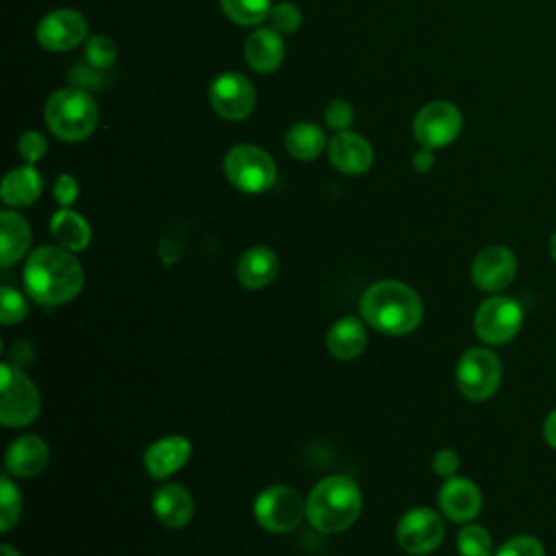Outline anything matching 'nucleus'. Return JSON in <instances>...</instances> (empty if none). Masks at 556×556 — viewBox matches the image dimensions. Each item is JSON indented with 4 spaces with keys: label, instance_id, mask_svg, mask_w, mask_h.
I'll return each mask as SVG.
<instances>
[{
    "label": "nucleus",
    "instance_id": "obj_1",
    "mask_svg": "<svg viewBox=\"0 0 556 556\" xmlns=\"http://www.w3.org/2000/svg\"><path fill=\"white\" fill-rule=\"evenodd\" d=\"M85 282V271L74 252L61 245L37 248L24 267V285L28 295L46 306L74 300Z\"/></svg>",
    "mask_w": 556,
    "mask_h": 556
},
{
    "label": "nucleus",
    "instance_id": "obj_2",
    "mask_svg": "<svg viewBox=\"0 0 556 556\" xmlns=\"http://www.w3.org/2000/svg\"><path fill=\"white\" fill-rule=\"evenodd\" d=\"M363 319L387 334H408L424 317V304L415 289L400 280H378L361 295Z\"/></svg>",
    "mask_w": 556,
    "mask_h": 556
},
{
    "label": "nucleus",
    "instance_id": "obj_3",
    "mask_svg": "<svg viewBox=\"0 0 556 556\" xmlns=\"http://www.w3.org/2000/svg\"><path fill=\"white\" fill-rule=\"evenodd\" d=\"M363 495L348 476H330L313 486L306 497V519L324 534L348 530L361 515Z\"/></svg>",
    "mask_w": 556,
    "mask_h": 556
},
{
    "label": "nucleus",
    "instance_id": "obj_4",
    "mask_svg": "<svg viewBox=\"0 0 556 556\" xmlns=\"http://www.w3.org/2000/svg\"><path fill=\"white\" fill-rule=\"evenodd\" d=\"M46 126L61 141H83L98 126V106L80 87H63L56 89L43 109Z\"/></svg>",
    "mask_w": 556,
    "mask_h": 556
},
{
    "label": "nucleus",
    "instance_id": "obj_5",
    "mask_svg": "<svg viewBox=\"0 0 556 556\" xmlns=\"http://www.w3.org/2000/svg\"><path fill=\"white\" fill-rule=\"evenodd\" d=\"M224 174L235 189L243 193H261L276 182L278 169L267 150L252 143H239L226 152Z\"/></svg>",
    "mask_w": 556,
    "mask_h": 556
},
{
    "label": "nucleus",
    "instance_id": "obj_6",
    "mask_svg": "<svg viewBox=\"0 0 556 556\" xmlns=\"http://www.w3.org/2000/svg\"><path fill=\"white\" fill-rule=\"evenodd\" d=\"M502 382V363L489 348H469L456 363V387L471 400L482 402L495 395Z\"/></svg>",
    "mask_w": 556,
    "mask_h": 556
},
{
    "label": "nucleus",
    "instance_id": "obj_7",
    "mask_svg": "<svg viewBox=\"0 0 556 556\" xmlns=\"http://www.w3.org/2000/svg\"><path fill=\"white\" fill-rule=\"evenodd\" d=\"M41 408V397L30 378L11 365H0V421L7 428L28 426Z\"/></svg>",
    "mask_w": 556,
    "mask_h": 556
},
{
    "label": "nucleus",
    "instance_id": "obj_8",
    "mask_svg": "<svg viewBox=\"0 0 556 556\" xmlns=\"http://www.w3.org/2000/svg\"><path fill=\"white\" fill-rule=\"evenodd\" d=\"M521 324V304L515 298L502 293H493L491 298H486L473 315V330L489 345H504L513 341L519 334Z\"/></svg>",
    "mask_w": 556,
    "mask_h": 556
},
{
    "label": "nucleus",
    "instance_id": "obj_9",
    "mask_svg": "<svg viewBox=\"0 0 556 556\" xmlns=\"http://www.w3.org/2000/svg\"><path fill=\"white\" fill-rule=\"evenodd\" d=\"M463 130V113L447 100L424 104L413 119V137L421 148L439 150L456 141Z\"/></svg>",
    "mask_w": 556,
    "mask_h": 556
},
{
    "label": "nucleus",
    "instance_id": "obj_10",
    "mask_svg": "<svg viewBox=\"0 0 556 556\" xmlns=\"http://www.w3.org/2000/svg\"><path fill=\"white\" fill-rule=\"evenodd\" d=\"M304 515L306 502L291 486H269L254 502V517L269 532H291Z\"/></svg>",
    "mask_w": 556,
    "mask_h": 556
},
{
    "label": "nucleus",
    "instance_id": "obj_11",
    "mask_svg": "<svg viewBox=\"0 0 556 556\" xmlns=\"http://www.w3.org/2000/svg\"><path fill=\"white\" fill-rule=\"evenodd\" d=\"M395 536L406 554L424 556L441 545L445 536V526L439 513L426 506H417L402 515V519L397 521Z\"/></svg>",
    "mask_w": 556,
    "mask_h": 556
},
{
    "label": "nucleus",
    "instance_id": "obj_12",
    "mask_svg": "<svg viewBox=\"0 0 556 556\" xmlns=\"http://www.w3.org/2000/svg\"><path fill=\"white\" fill-rule=\"evenodd\" d=\"M208 102L219 117L239 122L254 111L256 89L243 74L224 72L211 83Z\"/></svg>",
    "mask_w": 556,
    "mask_h": 556
},
{
    "label": "nucleus",
    "instance_id": "obj_13",
    "mask_svg": "<svg viewBox=\"0 0 556 556\" xmlns=\"http://www.w3.org/2000/svg\"><path fill=\"white\" fill-rule=\"evenodd\" d=\"M35 35L41 48L50 52H67L87 41L89 24L80 11L56 9L39 20Z\"/></svg>",
    "mask_w": 556,
    "mask_h": 556
},
{
    "label": "nucleus",
    "instance_id": "obj_14",
    "mask_svg": "<svg viewBox=\"0 0 556 556\" xmlns=\"http://www.w3.org/2000/svg\"><path fill=\"white\" fill-rule=\"evenodd\" d=\"M517 276V256L508 245L482 248L471 261V280L484 293L504 291Z\"/></svg>",
    "mask_w": 556,
    "mask_h": 556
},
{
    "label": "nucleus",
    "instance_id": "obj_15",
    "mask_svg": "<svg viewBox=\"0 0 556 556\" xmlns=\"http://www.w3.org/2000/svg\"><path fill=\"white\" fill-rule=\"evenodd\" d=\"M439 508L447 519L467 523L478 517L482 508V493L469 478L452 476L439 489Z\"/></svg>",
    "mask_w": 556,
    "mask_h": 556
},
{
    "label": "nucleus",
    "instance_id": "obj_16",
    "mask_svg": "<svg viewBox=\"0 0 556 556\" xmlns=\"http://www.w3.org/2000/svg\"><path fill=\"white\" fill-rule=\"evenodd\" d=\"M328 159L330 163L348 176H358L365 174L371 163H374V150L371 143L352 130H341L337 132L330 143H328Z\"/></svg>",
    "mask_w": 556,
    "mask_h": 556
},
{
    "label": "nucleus",
    "instance_id": "obj_17",
    "mask_svg": "<svg viewBox=\"0 0 556 556\" xmlns=\"http://www.w3.org/2000/svg\"><path fill=\"white\" fill-rule=\"evenodd\" d=\"M191 456V443L187 437L180 434H169L159 441H154L146 454H143V465L148 473L156 480L167 478L176 473Z\"/></svg>",
    "mask_w": 556,
    "mask_h": 556
},
{
    "label": "nucleus",
    "instance_id": "obj_18",
    "mask_svg": "<svg viewBox=\"0 0 556 556\" xmlns=\"http://www.w3.org/2000/svg\"><path fill=\"white\" fill-rule=\"evenodd\" d=\"M243 56L248 65L261 74H269L280 67L285 59V41L278 30L256 28L243 41Z\"/></svg>",
    "mask_w": 556,
    "mask_h": 556
},
{
    "label": "nucleus",
    "instance_id": "obj_19",
    "mask_svg": "<svg viewBox=\"0 0 556 556\" xmlns=\"http://www.w3.org/2000/svg\"><path fill=\"white\" fill-rule=\"evenodd\" d=\"M152 510L156 519L167 528H182L193 517V500L180 484H163L154 491Z\"/></svg>",
    "mask_w": 556,
    "mask_h": 556
},
{
    "label": "nucleus",
    "instance_id": "obj_20",
    "mask_svg": "<svg viewBox=\"0 0 556 556\" xmlns=\"http://www.w3.org/2000/svg\"><path fill=\"white\" fill-rule=\"evenodd\" d=\"M48 445L41 437L26 434L7 450V469L17 478H33L48 465Z\"/></svg>",
    "mask_w": 556,
    "mask_h": 556
},
{
    "label": "nucleus",
    "instance_id": "obj_21",
    "mask_svg": "<svg viewBox=\"0 0 556 556\" xmlns=\"http://www.w3.org/2000/svg\"><path fill=\"white\" fill-rule=\"evenodd\" d=\"M278 274V256L265 248L254 245L245 250L237 263V278L248 289H263L267 287Z\"/></svg>",
    "mask_w": 556,
    "mask_h": 556
},
{
    "label": "nucleus",
    "instance_id": "obj_22",
    "mask_svg": "<svg viewBox=\"0 0 556 556\" xmlns=\"http://www.w3.org/2000/svg\"><path fill=\"white\" fill-rule=\"evenodd\" d=\"M41 189H43L41 174L35 169L33 163H28V165H22V167L11 169V172L2 178L0 195H2V200H4L7 206L20 208V206L33 204V202L41 195Z\"/></svg>",
    "mask_w": 556,
    "mask_h": 556
},
{
    "label": "nucleus",
    "instance_id": "obj_23",
    "mask_svg": "<svg viewBox=\"0 0 556 556\" xmlns=\"http://www.w3.org/2000/svg\"><path fill=\"white\" fill-rule=\"evenodd\" d=\"M326 345H328L330 354L337 356L339 361L356 358L367 345L365 324L356 317L337 319L326 334Z\"/></svg>",
    "mask_w": 556,
    "mask_h": 556
},
{
    "label": "nucleus",
    "instance_id": "obj_24",
    "mask_svg": "<svg viewBox=\"0 0 556 556\" xmlns=\"http://www.w3.org/2000/svg\"><path fill=\"white\" fill-rule=\"evenodd\" d=\"M50 235L61 248L70 252H80L91 241V226L76 211L61 206L50 219Z\"/></svg>",
    "mask_w": 556,
    "mask_h": 556
},
{
    "label": "nucleus",
    "instance_id": "obj_25",
    "mask_svg": "<svg viewBox=\"0 0 556 556\" xmlns=\"http://www.w3.org/2000/svg\"><path fill=\"white\" fill-rule=\"evenodd\" d=\"M0 261L4 267L20 261L28 250L30 228L20 213L9 208L0 213Z\"/></svg>",
    "mask_w": 556,
    "mask_h": 556
},
{
    "label": "nucleus",
    "instance_id": "obj_26",
    "mask_svg": "<svg viewBox=\"0 0 556 556\" xmlns=\"http://www.w3.org/2000/svg\"><path fill=\"white\" fill-rule=\"evenodd\" d=\"M285 148L298 161H313L328 148L326 132L313 122H298L287 130Z\"/></svg>",
    "mask_w": 556,
    "mask_h": 556
},
{
    "label": "nucleus",
    "instance_id": "obj_27",
    "mask_svg": "<svg viewBox=\"0 0 556 556\" xmlns=\"http://www.w3.org/2000/svg\"><path fill=\"white\" fill-rule=\"evenodd\" d=\"M224 15L239 26H256L269 17L271 0H219Z\"/></svg>",
    "mask_w": 556,
    "mask_h": 556
},
{
    "label": "nucleus",
    "instance_id": "obj_28",
    "mask_svg": "<svg viewBox=\"0 0 556 556\" xmlns=\"http://www.w3.org/2000/svg\"><path fill=\"white\" fill-rule=\"evenodd\" d=\"M460 556H493V539L482 526H465L456 536Z\"/></svg>",
    "mask_w": 556,
    "mask_h": 556
},
{
    "label": "nucleus",
    "instance_id": "obj_29",
    "mask_svg": "<svg viewBox=\"0 0 556 556\" xmlns=\"http://www.w3.org/2000/svg\"><path fill=\"white\" fill-rule=\"evenodd\" d=\"M20 513H22L20 491L9 478H2L0 480V530L9 532L13 523L20 519Z\"/></svg>",
    "mask_w": 556,
    "mask_h": 556
},
{
    "label": "nucleus",
    "instance_id": "obj_30",
    "mask_svg": "<svg viewBox=\"0 0 556 556\" xmlns=\"http://www.w3.org/2000/svg\"><path fill=\"white\" fill-rule=\"evenodd\" d=\"M85 59L93 70H109L117 59V46L106 35H93L87 39Z\"/></svg>",
    "mask_w": 556,
    "mask_h": 556
},
{
    "label": "nucleus",
    "instance_id": "obj_31",
    "mask_svg": "<svg viewBox=\"0 0 556 556\" xmlns=\"http://www.w3.org/2000/svg\"><path fill=\"white\" fill-rule=\"evenodd\" d=\"M28 315V302L26 298L11 289V287H2V298H0V321L4 326L17 324Z\"/></svg>",
    "mask_w": 556,
    "mask_h": 556
},
{
    "label": "nucleus",
    "instance_id": "obj_32",
    "mask_svg": "<svg viewBox=\"0 0 556 556\" xmlns=\"http://www.w3.org/2000/svg\"><path fill=\"white\" fill-rule=\"evenodd\" d=\"M269 22H271V28L278 30L280 35H291L300 28L302 13L293 2H278L269 11Z\"/></svg>",
    "mask_w": 556,
    "mask_h": 556
},
{
    "label": "nucleus",
    "instance_id": "obj_33",
    "mask_svg": "<svg viewBox=\"0 0 556 556\" xmlns=\"http://www.w3.org/2000/svg\"><path fill=\"white\" fill-rule=\"evenodd\" d=\"M493 556H545V547L530 534H519L504 541Z\"/></svg>",
    "mask_w": 556,
    "mask_h": 556
},
{
    "label": "nucleus",
    "instance_id": "obj_34",
    "mask_svg": "<svg viewBox=\"0 0 556 556\" xmlns=\"http://www.w3.org/2000/svg\"><path fill=\"white\" fill-rule=\"evenodd\" d=\"M17 150H20L22 159H26L28 163H37L39 159L46 156L48 141H46V137L41 132L26 130V132H22L20 141H17Z\"/></svg>",
    "mask_w": 556,
    "mask_h": 556
},
{
    "label": "nucleus",
    "instance_id": "obj_35",
    "mask_svg": "<svg viewBox=\"0 0 556 556\" xmlns=\"http://www.w3.org/2000/svg\"><path fill=\"white\" fill-rule=\"evenodd\" d=\"M352 119H354V111H352L350 102H345V100H332V102H328L326 109H324V122H326L330 128H334L337 132L348 130V126L352 124Z\"/></svg>",
    "mask_w": 556,
    "mask_h": 556
},
{
    "label": "nucleus",
    "instance_id": "obj_36",
    "mask_svg": "<svg viewBox=\"0 0 556 556\" xmlns=\"http://www.w3.org/2000/svg\"><path fill=\"white\" fill-rule=\"evenodd\" d=\"M54 198L63 208H70L78 198V182L70 174H61L54 180Z\"/></svg>",
    "mask_w": 556,
    "mask_h": 556
},
{
    "label": "nucleus",
    "instance_id": "obj_37",
    "mask_svg": "<svg viewBox=\"0 0 556 556\" xmlns=\"http://www.w3.org/2000/svg\"><path fill=\"white\" fill-rule=\"evenodd\" d=\"M460 467V456L454 452V450H439L434 456H432V469L443 476V478H452L456 476Z\"/></svg>",
    "mask_w": 556,
    "mask_h": 556
},
{
    "label": "nucleus",
    "instance_id": "obj_38",
    "mask_svg": "<svg viewBox=\"0 0 556 556\" xmlns=\"http://www.w3.org/2000/svg\"><path fill=\"white\" fill-rule=\"evenodd\" d=\"M413 167H415L417 172H421V174L430 172V169L434 167V154H432V150L421 148L419 152H415V156H413Z\"/></svg>",
    "mask_w": 556,
    "mask_h": 556
},
{
    "label": "nucleus",
    "instance_id": "obj_39",
    "mask_svg": "<svg viewBox=\"0 0 556 556\" xmlns=\"http://www.w3.org/2000/svg\"><path fill=\"white\" fill-rule=\"evenodd\" d=\"M543 439L549 447L556 450V408H552L543 421Z\"/></svg>",
    "mask_w": 556,
    "mask_h": 556
},
{
    "label": "nucleus",
    "instance_id": "obj_40",
    "mask_svg": "<svg viewBox=\"0 0 556 556\" xmlns=\"http://www.w3.org/2000/svg\"><path fill=\"white\" fill-rule=\"evenodd\" d=\"M549 254H552V261L556 263V230H554V235L549 239Z\"/></svg>",
    "mask_w": 556,
    "mask_h": 556
},
{
    "label": "nucleus",
    "instance_id": "obj_41",
    "mask_svg": "<svg viewBox=\"0 0 556 556\" xmlns=\"http://www.w3.org/2000/svg\"><path fill=\"white\" fill-rule=\"evenodd\" d=\"M2 556H22L17 549H13L11 545H2Z\"/></svg>",
    "mask_w": 556,
    "mask_h": 556
}]
</instances>
